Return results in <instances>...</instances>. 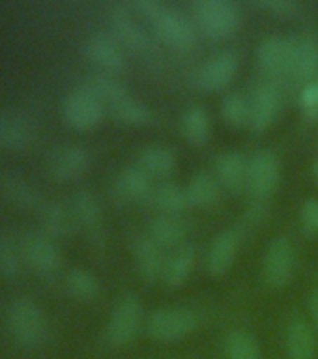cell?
<instances>
[{"instance_id":"10","label":"cell","mask_w":318,"mask_h":359,"mask_svg":"<svg viewBox=\"0 0 318 359\" xmlns=\"http://www.w3.org/2000/svg\"><path fill=\"white\" fill-rule=\"evenodd\" d=\"M240 67V58L234 50H221L202 62L195 72V84L202 92H219L225 90L232 81Z\"/></svg>"},{"instance_id":"2","label":"cell","mask_w":318,"mask_h":359,"mask_svg":"<svg viewBox=\"0 0 318 359\" xmlns=\"http://www.w3.org/2000/svg\"><path fill=\"white\" fill-rule=\"evenodd\" d=\"M195 28L212 41L230 38L240 28V8L230 0H199L191 6Z\"/></svg>"},{"instance_id":"22","label":"cell","mask_w":318,"mask_h":359,"mask_svg":"<svg viewBox=\"0 0 318 359\" xmlns=\"http://www.w3.org/2000/svg\"><path fill=\"white\" fill-rule=\"evenodd\" d=\"M292 41L281 36H270L258 45V66L270 75H285L291 73Z\"/></svg>"},{"instance_id":"33","label":"cell","mask_w":318,"mask_h":359,"mask_svg":"<svg viewBox=\"0 0 318 359\" xmlns=\"http://www.w3.org/2000/svg\"><path fill=\"white\" fill-rule=\"evenodd\" d=\"M81 86H84L90 94L95 95L103 105H105V103L107 105H112L114 101H118L120 97H124V95H128V88H126L122 81H120L117 75H112V73H94V75H90Z\"/></svg>"},{"instance_id":"37","label":"cell","mask_w":318,"mask_h":359,"mask_svg":"<svg viewBox=\"0 0 318 359\" xmlns=\"http://www.w3.org/2000/svg\"><path fill=\"white\" fill-rule=\"evenodd\" d=\"M227 359H263L260 344L247 331H232L227 339Z\"/></svg>"},{"instance_id":"31","label":"cell","mask_w":318,"mask_h":359,"mask_svg":"<svg viewBox=\"0 0 318 359\" xmlns=\"http://www.w3.org/2000/svg\"><path fill=\"white\" fill-rule=\"evenodd\" d=\"M180 128L184 139L193 146L206 144L210 139V131H212V122H210V114L204 107L191 105L187 107L182 114L180 120Z\"/></svg>"},{"instance_id":"42","label":"cell","mask_w":318,"mask_h":359,"mask_svg":"<svg viewBox=\"0 0 318 359\" xmlns=\"http://www.w3.org/2000/svg\"><path fill=\"white\" fill-rule=\"evenodd\" d=\"M313 172H314V180H317V184H318V159H317V161H314Z\"/></svg>"},{"instance_id":"21","label":"cell","mask_w":318,"mask_h":359,"mask_svg":"<svg viewBox=\"0 0 318 359\" xmlns=\"http://www.w3.org/2000/svg\"><path fill=\"white\" fill-rule=\"evenodd\" d=\"M36 128L25 114L0 112V148L4 150H25L32 144Z\"/></svg>"},{"instance_id":"26","label":"cell","mask_w":318,"mask_h":359,"mask_svg":"<svg viewBox=\"0 0 318 359\" xmlns=\"http://www.w3.org/2000/svg\"><path fill=\"white\" fill-rule=\"evenodd\" d=\"M178 163L176 151L165 144H152L146 146L145 150L140 151L139 165L152 180H167L174 172Z\"/></svg>"},{"instance_id":"41","label":"cell","mask_w":318,"mask_h":359,"mask_svg":"<svg viewBox=\"0 0 318 359\" xmlns=\"http://www.w3.org/2000/svg\"><path fill=\"white\" fill-rule=\"evenodd\" d=\"M307 309H309V316H311V325H313L314 333L318 335V288H314V290L311 292Z\"/></svg>"},{"instance_id":"24","label":"cell","mask_w":318,"mask_h":359,"mask_svg":"<svg viewBox=\"0 0 318 359\" xmlns=\"http://www.w3.org/2000/svg\"><path fill=\"white\" fill-rule=\"evenodd\" d=\"M317 358V333L305 320H292L286 330V359Z\"/></svg>"},{"instance_id":"13","label":"cell","mask_w":318,"mask_h":359,"mask_svg":"<svg viewBox=\"0 0 318 359\" xmlns=\"http://www.w3.org/2000/svg\"><path fill=\"white\" fill-rule=\"evenodd\" d=\"M90 165V151L81 144H62L51 151L47 170L56 182H72L86 172Z\"/></svg>"},{"instance_id":"4","label":"cell","mask_w":318,"mask_h":359,"mask_svg":"<svg viewBox=\"0 0 318 359\" xmlns=\"http://www.w3.org/2000/svg\"><path fill=\"white\" fill-rule=\"evenodd\" d=\"M143 305L135 294L128 292L118 297L105 327V341L114 348L126 346L139 335L143 325Z\"/></svg>"},{"instance_id":"15","label":"cell","mask_w":318,"mask_h":359,"mask_svg":"<svg viewBox=\"0 0 318 359\" xmlns=\"http://www.w3.org/2000/svg\"><path fill=\"white\" fill-rule=\"evenodd\" d=\"M154 184L148 174L139 165L124 167L114 176L112 182V195L120 202L135 204V202H150Z\"/></svg>"},{"instance_id":"39","label":"cell","mask_w":318,"mask_h":359,"mask_svg":"<svg viewBox=\"0 0 318 359\" xmlns=\"http://www.w3.org/2000/svg\"><path fill=\"white\" fill-rule=\"evenodd\" d=\"M300 219H302L303 232H305L307 236H311V238H317L318 236V198H309V201H305V204L302 206Z\"/></svg>"},{"instance_id":"6","label":"cell","mask_w":318,"mask_h":359,"mask_svg":"<svg viewBox=\"0 0 318 359\" xmlns=\"http://www.w3.org/2000/svg\"><path fill=\"white\" fill-rule=\"evenodd\" d=\"M296 268V251L292 241L285 236H277L272 240L264 251L263 258V279L264 283L279 290L291 283L292 275Z\"/></svg>"},{"instance_id":"7","label":"cell","mask_w":318,"mask_h":359,"mask_svg":"<svg viewBox=\"0 0 318 359\" xmlns=\"http://www.w3.org/2000/svg\"><path fill=\"white\" fill-rule=\"evenodd\" d=\"M105 114V105L84 86L73 88L62 103V116L69 128L77 131H90L100 126Z\"/></svg>"},{"instance_id":"14","label":"cell","mask_w":318,"mask_h":359,"mask_svg":"<svg viewBox=\"0 0 318 359\" xmlns=\"http://www.w3.org/2000/svg\"><path fill=\"white\" fill-rule=\"evenodd\" d=\"M283 97L281 90L272 83L258 84L249 97V128L253 131H266L279 116Z\"/></svg>"},{"instance_id":"23","label":"cell","mask_w":318,"mask_h":359,"mask_svg":"<svg viewBox=\"0 0 318 359\" xmlns=\"http://www.w3.org/2000/svg\"><path fill=\"white\" fill-rule=\"evenodd\" d=\"M193 266H195V247L191 243H182L165 260L161 280L167 288H180L190 279Z\"/></svg>"},{"instance_id":"11","label":"cell","mask_w":318,"mask_h":359,"mask_svg":"<svg viewBox=\"0 0 318 359\" xmlns=\"http://www.w3.org/2000/svg\"><path fill=\"white\" fill-rule=\"evenodd\" d=\"M22 252H25V262L41 277H53L58 273L62 264L60 251L55 240L44 234L41 230L28 232L22 238Z\"/></svg>"},{"instance_id":"12","label":"cell","mask_w":318,"mask_h":359,"mask_svg":"<svg viewBox=\"0 0 318 359\" xmlns=\"http://www.w3.org/2000/svg\"><path fill=\"white\" fill-rule=\"evenodd\" d=\"M111 34L120 41L124 49L145 53L152 47L150 34L140 22L135 21L133 10L128 4H117L111 11Z\"/></svg>"},{"instance_id":"18","label":"cell","mask_w":318,"mask_h":359,"mask_svg":"<svg viewBox=\"0 0 318 359\" xmlns=\"http://www.w3.org/2000/svg\"><path fill=\"white\" fill-rule=\"evenodd\" d=\"M133 260L135 269L140 275V279L146 283H156L161 279L163 268H165V255L163 247L157 245L150 236H139L133 243Z\"/></svg>"},{"instance_id":"38","label":"cell","mask_w":318,"mask_h":359,"mask_svg":"<svg viewBox=\"0 0 318 359\" xmlns=\"http://www.w3.org/2000/svg\"><path fill=\"white\" fill-rule=\"evenodd\" d=\"M255 6H258L266 13L279 17V19H292V17L300 15V11L303 10L302 4L296 0H258L255 2Z\"/></svg>"},{"instance_id":"3","label":"cell","mask_w":318,"mask_h":359,"mask_svg":"<svg viewBox=\"0 0 318 359\" xmlns=\"http://www.w3.org/2000/svg\"><path fill=\"white\" fill-rule=\"evenodd\" d=\"M8 330L13 341L25 350L38 348L47 335L44 311L32 297L21 296L8 307Z\"/></svg>"},{"instance_id":"17","label":"cell","mask_w":318,"mask_h":359,"mask_svg":"<svg viewBox=\"0 0 318 359\" xmlns=\"http://www.w3.org/2000/svg\"><path fill=\"white\" fill-rule=\"evenodd\" d=\"M247 168L249 161L244 154L236 150L223 151L216 159V178L221 189L229 191L230 195H238L247 189Z\"/></svg>"},{"instance_id":"36","label":"cell","mask_w":318,"mask_h":359,"mask_svg":"<svg viewBox=\"0 0 318 359\" xmlns=\"http://www.w3.org/2000/svg\"><path fill=\"white\" fill-rule=\"evenodd\" d=\"M221 116L232 128L249 126V97L241 92H229L221 103Z\"/></svg>"},{"instance_id":"32","label":"cell","mask_w":318,"mask_h":359,"mask_svg":"<svg viewBox=\"0 0 318 359\" xmlns=\"http://www.w3.org/2000/svg\"><path fill=\"white\" fill-rule=\"evenodd\" d=\"M150 204L161 213H182L190 206V198H187L185 187L165 180L161 184L154 185Z\"/></svg>"},{"instance_id":"20","label":"cell","mask_w":318,"mask_h":359,"mask_svg":"<svg viewBox=\"0 0 318 359\" xmlns=\"http://www.w3.org/2000/svg\"><path fill=\"white\" fill-rule=\"evenodd\" d=\"M0 195L25 210H41V193L28 178L17 172L0 174Z\"/></svg>"},{"instance_id":"40","label":"cell","mask_w":318,"mask_h":359,"mask_svg":"<svg viewBox=\"0 0 318 359\" xmlns=\"http://www.w3.org/2000/svg\"><path fill=\"white\" fill-rule=\"evenodd\" d=\"M300 105H302L303 114H305L309 120H317L318 118V81L307 84V86L302 90V95H300Z\"/></svg>"},{"instance_id":"1","label":"cell","mask_w":318,"mask_h":359,"mask_svg":"<svg viewBox=\"0 0 318 359\" xmlns=\"http://www.w3.org/2000/svg\"><path fill=\"white\" fill-rule=\"evenodd\" d=\"M131 10L140 13L154 28V34L163 43L176 50H187L197 39V28L185 15L171 6H165L157 0H135Z\"/></svg>"},{"instance_id":"25","label":"cell","mask_w":318,"mask_h":359,"mask_svg":"<svg viewBox=\"0 0 318 359\" xmlns=\"http://www.w3.org/2000/svg\"><path fill=\"white\" fill-rule=\"evenodd\" d=\"M148 236L163 249L178 247L184 243L185 236H187V223L180 213H159L150 223Z\"/></svg>"},{"instance_id":"8","label":"cell","mask_w":318,"mask_h":359,"mask_svg":"<svg viewBox=\"0 0 318 359\" xmlns=\"http://www.w3.org/2000/svg\"><path fill=\"white\" fill-rule=\"evenodd\" d=\"M84 58L101 73H118L126 67V50L111 32H94L84 39Z\"/></svg>"},{"instance_id":"16","label":"cell","mask_w":318,"mask_h":359,"mask_svg":"<svg viewBox=\"0 0 318 359\" xmlns=\"http://www.w3.org/2000/svg\"><path fill=\"white\" fill-rule=\"evenodd\" d=\"M238 249H240V234L234 229H227L223 232H219L213 238L210 249H208V275L219 279V277L229 273L236 260V255H238Z\"/></svg>"},{"instance_id":"34","label":"cell","mask_w":318,"mask_h":359,"mask_svg":"<svg viewBox=\"0 0 318 359\" xmlns=\"http://www.w3.org/2000/svg\"><path fill=\"white\" fill-rule=\"evenodd\" d=\"M25 262L22 241L11 230H0V273L4 277H17Z\"/></svg>"},{"instance_id":"29","label":"cell","mask_w":318,"mask_h":359,"mask_svg":"<svg viewBox=\"0 0 318 359\" xmlns=\"http://www.w3.org/2000/svg\"><path fill=\"white\" fill-rule=\"evenodd\" d=\"M185 193L190 198V206L213 208L221 198V185L218 178L210 172H197L185 185Z\"/></svg>"},{"instance_id":"35","label":"cell","mask_w":318,"mask_h":359,"mask_svg":"<svg viewBox=\"0 0 318 359\" xmlns=\"http://www.w3.org/2000/svg\"><path fill=\"white\" fill-rule=\"evenodd\" d=\"M66 286L73 297L83 302H92L100 294V280L84 268L72 269L66 277Z\"/></svg>"},{"instance_id":"27","label":"cell","mask_w":318,"mask_h":359,"mask_svg":"<svg viewBox=\"0 0 318 359\" xmlns=\"http://www.w3.org/2000/svg\"><path fill=\"white\" fill-rule=\"evenodd\" d=\"M318 73V41L303 36L292 41L291 75L300 81H309Z\"/></svg>"},{"instance_id":"5","label":"cell","mask_w":318,"mask_h":359,"mask_svg":"<svg viewBox=\"0 0 318 359\" xmlns=\"http://www.w3.org/2000/svg\"><path fill=\"white\" fill-rule=\"evenodd\" d=\"M197 325L199 318L187 307L156 309L146 320V331L157 342L182 341L197 330Z\"/></svg>"},{"instance_id":"19","label":"cell","mask_w":318,"mask_h":359,"mask_svg":"<svg viewBox=\"0 0 318 359\" xmlns=\"http://www.w3.org/2000/svg\"><path fill=\"white\" fill-rule=\"evenodd\" d=\"M39 223H41V232L53 240L67 238L77 229L72 204L62 201H51L44 204L39 210Z\"/></svg>"},{"instance_id":"9","label":"cell","mask_w":318,"mask_h":359,"mask_svg":"<svg viewBox=\"0 0 318 359\" xmlns=\"http://www.w3.org/2000/svg\"><path fill=\"white\" fill-rule=\"evenodd\" d=\"M281 180V163L274 151L258 150L249 159L247 168V191L253 198L264 201L274 195Z\"/></svg>"},{"instance_id":"28","label":"cell","mask_w":318,"mask_h":359,"mask_svg":"<svg viewBox=\"0 0 318 359\" xmlns=\"http://www.w3.org/2000/svg\"><path fill=\"white\" fill-rule=\"evenodd\" d=\"M69 204L77 226H83L92 236L98 234L101 230V206L94 193L88 189H79Z\"/></svg>"},{"instance_id":"30","label":"cell","mask_w":318,"mask_h":359,"mask_svg":"<svg viewBox=\"0 0 318 359\" xmlns=\"http://www.w3.org/2000/svg\"><path fill=\"white\" fill-rule=\"evenodd\" d=\"M111 109L112 118L122 126H129V128H140V126H148L154 120L150 107L146 105L145 101L137 100L133 95H124L118 101H114Z\"/></svg>"}]
</instances>
